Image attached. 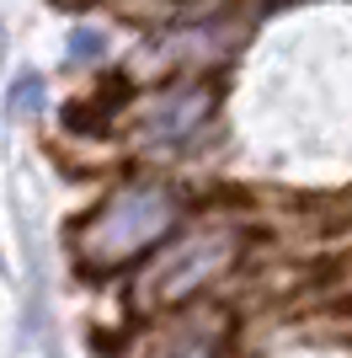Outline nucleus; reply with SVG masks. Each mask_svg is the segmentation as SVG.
<instances>
[{
	"label": "nucleus",
	"mask_w": 352,
	"mask_h": 358,
	"mask_svg": "<svg viewBox=\"0 0 352 358\" xmlns=\"http://www.w3.org/2000/svg\"><path fill=\"white\" fill-rule=\"evenodd\" d=\"M117 107H129V80H123V75H107L86 102H75L70 113H64V123L80 129V134H96V129H107V118H112Z\"/></svg>",
	"instance_id": "1"
}]
</instances>
